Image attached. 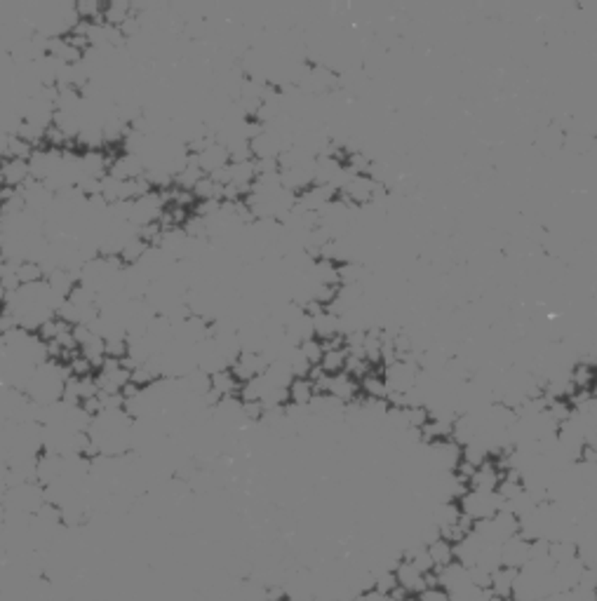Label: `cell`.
<instances>
[{"label": "cell", "mask_w": 597, "mask_h": 601, "mask_svg": "<svg viewBox=\"0 0 597 601\" xmlns=\"http://www.w3.org/2000/svg\"><path fill=\"white\" fill-rule=\"evenodd\" d=\"M461 510L463 515H468L473 521H482V519H492L497 517L501 510L506 508V501L499 493H482V491H468L461 498Z\"/></svg>", "instance_id": "obj_1"}, {"label": "cell", "mask_w": 597, "mask_h": 601, "mask_svg": "<svg viewBox=\"0 0 597 601\" xmlns=\"http://www.w3.org/2000/svg\"><path fill=\"white\" fill-rule=\"evenodd\" d=\"M501 477H504V472L497 465L494 458H489L484 465L475 470V474L470 477L468 481V488L470 491H482V493H497L499 491V484H501Z\"/></svg>", "instance_id": "obj_2"}, {"label": "cell", "mask_w": 597, "mask_h": 601, "mask_svg": "<svg viewBox=\"0 0 597 601\" xmlns=\"http://www.w3.org/2000/svg\"><path fill=\"white\" fill-rule=\"evenodd\" d=\"M325 392L334 394L336 399L346 402V404L355 402L360 394H363V390H360V381L355 376H351L348 371H341V374H336V376H329Z\"/></svg>", "instance_id": "obj_3"}, {"label": "cell", "mask_w": 597, "mask_h": 601, "mask_svg": "<svg viewBox=\"0 0 597 601\" xmlns=\"http://www.w3.org/2000/svg\"><path fill=\"white\" fill-rule=\"evenodd\" d=\"M118 155H108L106 150H83L81 164H83V177L90 179H104L111 172V164Z\"/></svg>", "instance_id": "obj_4"}, {"label": "cell", "mask_w": 597, "mask_h": 601, "mask_svg": "<svg viewBox=\"0 0 597 601\" xmlns=\"http://www.w3.org/2000/svg\"><path fill=\"white\" fill-rule=\"evenodd\" d=\"M529 548H531V543L522 535H515V538H510V540H506L501 545V561H504V566L517 568V571L524 568L529 561Z\"/></svg>", "instance_id": "obj_5"}, {"label": "cell", "mask_w": 597, "mask_h": 601, "mask_svg": "<svg viewBox=\"0 0 597 601\" xmlns=\"http://www.w3.org/2000/svg\"><path fill=\"white\" fill-rule=\"evenodd\" d=\"M395 578H398V585L403 587L407 595H414V597H419L423 590L428 587V580H426V573H421L419 568H416L414 564H410V561H400L398 568H395Z\"/></svg>", "instance_id": "obj_6"}, {"label": "cell", "mask_w": 597, "mask_h": 601, "mask_svg": "<svg viewBox=\"0 0 597 601\" xmlns=\"http://www.w3.org/2000/svg\"><path fill=\"white\" fill-rule=\"evenodd\" d=\"M437 573V582H440V587L447 590V595H454V592H459V590H466L470 587V571H468V566H463L459 564V561H454V564H450L447 568H442V571H435Z\"/></svg>", "instance_id": "obj_7"}, {"label": "cell", "mask_w": 597, "mask_h": 601, "mask_svg": "<svg viewBox=\"0 0 597 601\" xmlns=\"http://www.w3.org/2000/svg\"><path fill=\"white\" fill-rule=\"evenodd\" d=\"M111 177L120 179V181H132V179H141L146 174V162L141 160V155L135 153H123L118 155L113 164H111Z\"/></svg>", "instance_id": "obj_8"}, {"label": "cell", "mask_w": 597, "mask_h": 601, "mask_svg": "<svg viewBox=\"0 0 597 601\" xmlns=\"http://www.w3.org/2000/svg\"><path fill=\"white\" fill-rule=\"evenodd\" d=\"M61 477H64V456L43 451V454L38 456V484L50 486L52 481H57Z\"/></svg>", "instance_id": "obj_9"}, {"label": "cell", "mask_w": 597, "mask_h": 601, "mask_svg": "<svg viewBox=\"0 0 597 601\" xmlns=\"http://www.w3.org/2000/svg\"><path fill=\"white\" fill-rule=\"evenodd\" d=\"M198 155V164H200V169L207 174H214L217 169H222L226 167V164H231V153H229V148H226L224 144H212L209 148H205L202 153H195Z\"/></svg>", "instance_id": "obj_10"}, {"label": "cell", "mask_w": 597, "mask_h": 601, "mask_svg": "<svg viewBox=\"0 0 597 601\" xmlns=\"http://www.w3.org/2000/svg\"><path fill=\"white\" fill-rule=\"evenodd\" d=\"M31 179L28 160H3V169H0V181L7 188H21Z\"/></svg>", "instance_id": "obj_11"}, {"label": "cell", "mask_w": 597, "mask_h": 601, "mask_svg": "<svg viewBox=\"0 0 597 601\" xmlns=\"http://www.w3.org/2000/svg\"><path fill=\"white\" fill-rule=\"evenodd\" d=\"M47 54L68 66L78 64V61H83V57H85V52L78 50L68 38H50V43H47Z\"/></svg>", "instance_id": "obj_12"}, {"label": "cell", "mask_w": 597, "mask_h": 601, "mask_svg": "<svg viewBox=\"0 0 597 601\" xmlns=\"http://www.w3.org/2000/svg\"><path fill=\"white\" fill-rule=\"evenodd\" d=\"M520 571L517 568H510V566H501L499 571L492 573V592L501 599H508L513 601V590H515V580Z\"/></svg>", "instance_id": "obj_13"}, {"label": "cell", "mask_w": 597, "mask_h": 601, "mask_svg": "<svg viewBox=\"0 0 597 601\" xmlns=\"http://www.w3.org/2000/svg\"><path fill=\"white\" fill-rule=\"evenodd\" d=\"M461 517H463V510H461L459 501H445V503H440L433 512H430V519H433V524L437 528L457 526Z\"/></svg>", "instance_id": "obj_14"}, {"label": "cell", "mask_w": 597, "mask_h": 601, "mask_svg": "<svg viewBox=\"0 0 597 601\" xmlns=\"http://www.w3.org/2000/svg\"><path fill=\"white\" fill-rule=\"evenodd\" d=\"M313 327H316V338L329 341V338L341 334V318L325 310L322 315H318V318H313Z\"/></svg>", "instance_id": "obj_15"}, {"label": "cell", "mask_w": 597, "mask_h": 601, "mask_svg": "<svg viewBox=\"0 0 597 601\" xmlns=\"http://www.w3.org/2000/svg\"><path fill=\"white\" fill-rule=\"evenodd\" d=\"M240 387H242V383L235 378L231 369L219 371V374L212 376V390L219 392L222 397H240Z\"/></svg>", "instance_id": "obj_16"}, {"label": "cell", "mask_w": 597, "mask_h": 601, "mask_svg": "<svg viewBox=\"0 0 597 601\" xmlns=\"http://www.w3.org/2000/svg\"><path fill=\"white\" fill-rule=\"evenodd\" d=\"M428 555H430V559H433L435 571H442V568H447L450 564L457 561V557H454V545L447 543L445 538H437L435 543L428 545Z\"/></svg>", "instance_id": "obj_17"}, {"label": "cell", "mask_w": 597, "mask_h": 601, "mask_svg": "<svg viewBox=\"0 0 597 601\" xmlns=\"http://www.w3.org/2000/svg\"><path fill=\"white\" fill-rule=\"evenodd\" d=\"M313 397H316V385L311 378H294L289 385V402L298 407H308Z\"/></svg>", "instance_id": "obj_18"}, {"label": "cell", "mask_w": 597, "mask_h": 601, "mask_svg": "<svg viewBox=\"0 0 597 601\" xmlns=\"http://www.w3.org/2000/svg\"><path fill=\"white\" fill-rule=\"evenodd\" d=\"M266 381H269L271 387H287L289 390V385H292L294 381V374H292V369H289V365L285 360H280V362H273V365L266 369Z\"/></svg>", "instance_id": "obj_19"}, {"label": "cell", "mask_w": 597, "mask_h": 601, "mask_svg": "<svg viewBox=\"0 0 597 601\" xmlns=\"http://www.w3.org/2000/svg\"><path fill=\"white\" fill-rule=\"evenodd\" d=\"M360 390H363L365 397H374V399H386L388 397V385H386V378L381 374H376L372 369L369 374L360 381Z\"/></svg>", "instance_id": "obj_20"}, {"label": "cell", "mask_w": 597, "mask_h": 601, "mask_svg": "<svg viewBox=\"0 0 597 601\" xmlns=\"http://www.w3.org/2000/svg\"><path fill=\"white\" fill-rule=\"evenodd\" d=\"M128 132H130V125L125 122L120 115L108 117V120L104 122V144H106V146H118V144H123L125 137H128Z\"/></svg>", "instance_id": "obj_21"}, {"label": "cell", "mask_w": 597, "mask_h": 601, "mask_svg": "<svg viewBox=\"0 0 597 601\" xmlns=\"http://www.w3.org/2000/svg\"><path fill=\"white\" fill-rule=\"evenodd\" d=\"M148 249H151V244L141 240L139 235L130 237V240H128V244H125V247H123V251H120V258H123V263H125V266H137L139 261L146 256V251H148Z\"/></svg>", "instance_id": "obj_22"}, {"label": "cell", "mask_w": 597, "mask_h": 601, "mask_svg": "<svg viewBox=\"0 0 597 601\" xmlns=\"http://www.w3.org/2000/svg\"><path fill=\"white\" fill-rule=\"evenodd\" d=\"M571 383H574L576 390H593L595 365H591V362H578V365L571 369Z\"/></svg>", "instance_id": "obj_23"}, {"label": "cell", "mask_w": 597, "mask_h": 601, "mask_svg": "<svg viewBox=\"0 0 597 601\" xmlns=\"http://www.w3.org/2000/svg\"><path fill=\"white\" fill-rule=\"evenodd\" d=\"M269 390H271V385H269V381H266V376H256V378H252V381L242 383L240 399L242 402H261L264 394Z\"/></svg>", "instance_id": "obj_24"}, {"label": "cell", "mask_w": 597, "mask_h": 601, "mask_svg": "<svg viewBox=\"0 0 597 601\" xmlns=\"http://www.w3.org/2000/svg\"><path fill=\"white\" fill-rule=\"evenodd\" d=\"M193 195H195V200H222V195H224V186H219L217 181H212V177H202L198 181V186L193 188Z\"/></svg>", "instance_id": "obj_25"}, {"label": "cell", "mask_w": 597, "mask_h": 601, "mask_svg": "<svg viewBox=\"0 0 597 601\" xmlns=\"http://www.w3.org/2000/svg\"><path fill=\"white\" fill-rule=\"evenodd\" d=\"M287 365H289V369H292V374H294V378H311V371H313V365L308 362V357H306V355L301 352V347H294L292 352L287 355Z\"/></svg>", "instance_id": "obj_26"}, {"label": "cell", "mask_w": 597, "mask_h": 601, "mask_svg": "<svg viewBox=\"0 0 597 601\" xmlns=\"http://www.w3.org/2000/svg\"><path fill=\"white\" fill-rule=\"evenodd\" d=\"M104 7L106 5H101L99 0H81V3H76L81 21H104Z\"/></svg>", "instance_id": "obj_27"}, {"label": "cell", "mask_w": 597, "mask_h": 601, "mask_svg": "<svg viewBox=\"0 0 597 601\" xmlns=\"http://www.w3.org/2000/svg\"><path fill=\"white\" fill-rule=\"evenodd\" d=\"M17 278L21 284H36L45 280V271L36 261H24V263L17 266Z\"/></svg>", "instance_id": "obj_28"}, {"label": "cell", "mask_w": 597, "mask_h": 601, "mask_svg": "<svg viewBox=\"0 0 597 601\" xmlns=\"http://www.w3.org/2000/svg\"><path fill=\"white\" fill-rule=\"evenodd\" d=\"M407 425L414 430H423L430 423V409L428 407H407L405 409Z\"/></svg>", "instance_id": "obj_29"}, {"label": "cell", "mask_w": 597, "mask_h": 601, "mask_svg": "<svg viewBox=\"0 0 597 601\" xmlns=\"http://www.w3.org/2000/svg\"><path fill=\"white\" fill-rule=\"evenodd\" d=\"M298 347H301V352L308 357V362L313 367L322 365V357H325V343H322L320 338H308V341H303Z\"/></svg>", "instance_id": "obj_30"}, {"label": "cell", "mask_w": 597, "mask_h": 601, "mask_svg": "<svg viewBox=\"0 0 597 601\" xmlns=\"http://www.w3.org/2000/svg\"><path fill=\"white\" fill-rule=\"evenodd\" d=\"M184 233L188 237H195V240H202V237H209L207 235V219H202L198 214H191L186 219V224L182 226Z\"/></svg>", "instance_id": "obj_31"}, {"label": "cell", "mask_w": 597, "mask_h": 601, "mask_svg": "<svg viewBox=\"0 0 597 601\" xmlns=\"http://www.w3.org/2000/svg\"><path fill=\"white\" fill-rule=\"evenodd\" d=\"M376 582H374V590L383 592V595H390L393 590L398 587V578H395V571H383L379 575H374Z\"/></svg>", "instance_id": "obj_32"}, {"label": "cell", "mask_w": 597, "mask_h": 601, "mask_svg": "<svg viewBox=\"0 0 597 601\" xmlns=\"http://www.w3.org/2000/svg\"><path fill=\"white\" fill-rule=\"evenodd\" d=\"M71 376H76V378H85V376H92V371L94 367L90 365V360H85L83 355H76L73 360H71Z\"/></svg>", "instance_id": "obj_33"}, {"label": "cell", "mask_w": 597, "mask_h": 601, "mask_svg": "<svg viewBox=\"0 0 597 601\" xmlns=\"http://www.w3.org/2000/svg\"><path fill=\"white\" fill-rule=\"evenodd\" d=\"M419 601H450V595H447V590H442L437 585V587H426L419 595Z\"/></svg>", "instance_id": "obj_34"}, {"label": "cell", "mask_w": 597, "mask_h": 601, "mask_svg": "<svg viewBox=\"0 0 597 601\" xmlns=\"http://www.w3.org/2000/svg\"><path fill=\"white\" fill-rule=\"evenodd\" d=\"M365 599H367V601H390V597L383 595V592H379V590H369V592H365Z\"/></svg>", "instance_id": "obj_35"}, {"label": "cell", "mask_w": 597, "mask_h": 601, "mask_svg": "<svg viewBox=\"0 0 597 601\" xmlns=\"http://www.w3.org/2000/svg\"><path fill=\"white\" fill-rule=\"evenodd\" d=\"M487 601H508V599H501V597H497V595H492Z\"/></svg>", "instance_id": "obj_36"}, {"label": "cell", "mask_w": 597, "mask_h": 601, "mask_svg": "<svg viewBox=\"0 0 597 601\" xmlns=\"http://www.w3.org/2000/svg\"><path fill=\"white\" fill-rule=\"evenodd\" d=\"M351 601H367V599H365V595H358V597H353Z\"/></svg>", "instance_id": "obj_37"}, {"label": "cell", "mask_w": 597, "mask_h": 601, "mask_svg": "<svg viewBox=\"0 0 597 601\" xmlns=\"http://www.w3.org/2000/svg\"><path fill=\"white\" fill-rule=\"evenodd\" d=\"M403 601H419V597H414V595H410V597H405Z\"/></svg>", "instance_id": "obj_38"}, {"label": "cell", "mask_w": 597, "mask_h": 601, "mask_svg": "<svg viewBox=\"0 0 597 601\" xmlns=\"http://www.w3.org/2000/svg\"><path fill=\"white\" fill-rule=\"evenodd\" d=\"M595 385H597V365H595Z\"/></svg>", "instance_id": "obj_39"}]
</instances>
